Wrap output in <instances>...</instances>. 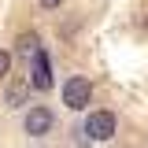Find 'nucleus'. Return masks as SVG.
Here are the masks:
<instances>
[{
    "label": "nucleus",
    "mask_w": 148,
    "mask_h": 148,
    "mask_svg": "<svg viewBox=\"0 0 148 148\" xmlns=\"http://www.w3.org/2000/svg\"><path fill=\"white\" fill-rule=\"evenodd\" d=\"M8 71H11V52H4V48H0V78H4Z\"/></svg>",
    "instance_id": "7"
},
{
    "label": "nucleus",
    "mask_w": 148,
    "mask_h": 148,
    "mask_svg": "<svg viewBox=\"0 0 148 148\" xmlns=\"http://www.w3.org/2000/svg\"><path fill=\"white\" fill-rule=\"evenodd\" d=\"M30 82H34V89H52V67H48V56H45V48L34 56V67H30Z\"/></svg>",
    "instance_id": "4"
},
{
    "label": "nucleus",
    "mask_w": 148,
    "mask_h": 148,
    "mask_svg": "<svg viewBox=\"0 0 148 148\" xmlns=\"http://www.w3.org/2000/svg\"><path fill=\"white\" fill-rule=\"evenodd\" d=\"M30 78H15L11 85H8V108H22L26 104V96H30Z\"/></svg>",
    "instance_id": "5"
},
{
    "label": "nucleus",
    "mask_w": 148,
    "mask_h": 148,
    "mask_svg": "<svg viewBox=\"0 0 148 148\" xmlns=\"http://www.w3.org/2000/svg\"><path fill=\"white\" fill-rule=\"evenodd\" d=\"M52 122H56V115L48 108H30L26 119H22V130H26L30 137H45V133L52 130Z\"/></svg>",
    "instance_id": "3"
},
{
    "label": "nucleus",
    "mask_w": 148,
    "mask_h": 148,
    "mask_svg": "<svg viewBox=\"0 0 148 148\" xmlns=\"http://www.w3.org/2000/svg\"><path fill=\"white\" fill-rule=\"evenodd\" d=\"M59 4H63V0H41V8H48V11H52V8H59Z\"/></svg>",
    "instance_id": "8"
},
{
    "label": "nucleus",
    "mask_w": 148,
    "mask_h": 148,
    "mask_svg": "<svg viewBox=\"0 0 148 148\" xmlns=\"http://www.w3.org/2000/svg\"><path fill=\"white\" fill-rule=\"evenodd\" d=\"M89 100H92V85H89V78H67V85H63V104L71 111H85L89 108Z\"/></svg>",
    "instance_id": "1"
},
{
    "label": "nucleus",
    "mask_w": 148,
    "mask_h": 148,
    "mask_svg": "<svg viewBox=\"0 0 148 148\" xmlns=\"http://www.w3.org/2000/svg\"><path fill=\"white\" fill-rule=\"evenodd\" d=\"M115 130H119V122H115L111 111H92L89 119H85V133H89L92 141H111Z\"/></svg>",
    "instance_id": "2"
},
{
    "label": "nucleus",
    "mask_w": 148,
    "mask_h": 148,
    "mask_svg": "<svg viewBox=\"0 0 148 148\" xmlns=\"http://www.w3.org/2000/svg\"><path fill=\"white\" fill-rule=\"evenodd\" d=\"M37 52H41V45H37L34 34H22V37H18V56H22V59H34Z\"/></svg>",
    "instance_id": "6"
}]
</instances>
